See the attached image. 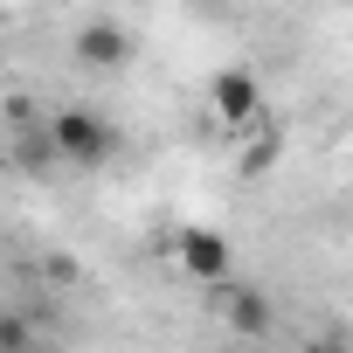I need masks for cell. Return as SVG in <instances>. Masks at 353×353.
Masks as SVG:
<instances>
[{
	"label": "cell",
	"mask_w": 353,
	"mask_h": 353,
	"mask_svg": "<svg viewBox=\"0 0 353 353\" xmlns=\"http://www.w3.org/2000/svg\"><path fill=\"white\" fill-rule=\"evenodd\" d=\"M42 139H49V159H63V166H77V173H97V166L118 152L111 118H97V111H83V104H63V111L42 125Z\"/></svg>",
	"instance_id": "6da1fadb"
},
{
	"label": "cell",
	"mask_w": 353,
	"mask_h": 353,
	"mask_svg": "<svg viewBox=\"0 0 353 353\" xmlns=\"http://www.w3.org/2000/svg\"><path fill=\"white\" fill-rule=\"evenodd\" d=\"M173 256H181V270L194 277V284H222L229 270H236V250H229V236L222 229H181V236H173Z\"/></svg>",
	"instance_id": "7a4b0ae2"
},
{
	"label": "cell",
	"mask_w": 353,
	"mask_h": 353,
	"mask_svg": "<svg viewBox=\"0 0 353 353\" xmlns=\"http://www.w3.org/2000/svg\"><path fill=\"white\" fill-rule=\"evenodd\" d=\"M132 56H139V42H132V28H125V21L97 14V21H83V28H77V63H83V70L111 77V70H125Z\"/></svg>",
	"instance_id": "3957f363"
},
{
	"label": "cell",
	"mask_w": 353,
	"mask_h": 353,
	"mask_svg": "<svg viewBox=\"0 0 353 353\" xmlns=\"http://www.w3.org/2000/svg\"><path fill=\"white\" fill-rule=\"evenodd\" d=\"M208 104H215V118H222L229 132H250V125L263 118V83H256L250 70H215Z\"/></svg>",
	"instance_id": "277c9868"
},
{
	"label": "cell",
	"mask_w": 353,
	"mask_h": 353,
	"mask_svg": "<svg viewBox=\"0 0 353 353\" xmlns=\"http://www.w3.org/2000/svg\"><path fill=\"white\" fill-rule=\"evenodd\" d=\"M222 319H229V332H243V339H270V298H263L256 284H229V277H222Z\"/></svg>",
	"instance_id": "5b68a950"
},
{
	"label": "cell",
	"mask_w": 353,
	"mask_h": 353,
	"mask_svg": "<svg viewBox=\"0 0 353 353\" xmlns=\"http://www.w3.org/2000/svg\"><path fill=\"white\" fill-rule=\"evenodd\" d=\"M0 346H35V325L21 312H8V319H0Z\"/></svg>",
	"instance_id": "8992f818"
}]
</instances>
